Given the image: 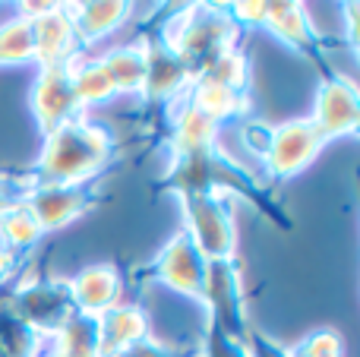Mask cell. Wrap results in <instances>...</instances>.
I'll return each mask as SVG.
<instances>
[{"mask_svg": "<svg viewBox=\"0 0 360 357\" xmlns=\"http://www.w3.org/2000/svg\"><path fill=\"white\" fill-rule=\"evenodd\" d=\"M13 263H16V253L6 250V247L0 244V285H4V282H6V275L13 272Z\"/></svg>", "mask_w": 360, "mask_h": 357, "instance_id": "cell-26", "label": "cell"}, {"mask_svg": "<svg viewBox=\"0 0 360 357\" xmlns=\"http://www.w3.org/2000/svg\"><path fill=\"white\" fill-rule=\"evenodd\" d=\"M149 278L158 285H168L177 294L202 301V282H205V257L196 250L190 234L180 228L174 238L165 244L158 259L149 266Z\"/></svg>", "mask_w": 360, "mask_h": 357, "instance_id": "cell-8", "label": "cell"}, {"mask_svg": "<svg viewBox=\"0 0 360 357\" xmlns=\"http://www.w3.org/2000/svg\"><path fill=\"white\" fill-rule=\"evenodd\" d=\"M313 124L323 130L326 139L354 136L360 126V92L348 76H326L316 92L313 108Z\"/></svg>", "mask_w": 360, "mask_h": 357, "instance_id": "cell-9", "label": "cell"}, {"mask_svg": "<svg viewBox=\"0 0 360 357\" xmlns=\"http://www.w3.org/2000/svg\"><path fill=\"white\" fill-rule=\"evenodd\" d=\"M114 158L111 130L76 117L44 136V149L25 187H79L92 183Z\"/></svg>", "mask_w": 360, "mask_h": 357, "instance_id": "cell-1", "label": "cell"}, {"mask_svg": "<svg viewBox=\"0 0 360 357\" xmlns=\"http://www.w3.org/2000/svg\"><path fill=\"white\" fill-rule=\"evenodd\" d=\"M218 136V124L212 117H205L202 111H196L193 105H186L177 111L174 117V133H171V155L184 158L193 152H205L215 145Z\"/></svg>", "mask_w": 360, "mask_h": 357, "instance_id": "cell-18", "label": "cell"}, {"mask_svg": "<svg viewBox=\"0 0 360 357\" xmlns=\"http://www.w3.org/2000/svg\"><path fill=\"white\" fill-rule=\"evenodd\" d=\"M41 234L44 231L38 228L35 215H32L29 209H25V202L16 196V200L6 206V212L0 215V244L13 253H22V250H29V247H35L38 240H41Z\"/></svg>", "mask_w": 360, "mask_h": 357, "instance_id": "cell-20", "label": "cell"}, {"mask_svg": "<svg viewBox=\"0 0 360 357\" xmlns=\"http://www.w3.org/2000/svg\"><path fill=\"white\" fill-rule=\"evenodd\" d=\"M105 73L111 76L114 89L127 95H143L146 89V70H149V51H146V38L130 44H117V48L105 51L98 57Z\"/></svg>", "mask_w": 360, "mask_h": 357, "instance_id": "cell-15", "label": "cell"}, {"mask_svg": "<svg viewBox=\"0 0 360 357\" xmlns=\"http://www.w3.org/2000/svg\"><path fill=\"white\" fill-rule=\"evenodd\" d=\"M186 105H193L196 111H202L205 117H212L218 126L224 120H234V117H243L250 111V95L247 92H237V89H228V86H215V82H205V79H196L184 95Z\"/></svg>", "mask_w": 360, "mask_h": 357, "instance_id": "cell-16", "label": "cell"}, {"mask_svg": "<svg viewBox=\"0 0 360 357\" xmlns=\"http://www.w3.org/2000/svg\"><path fill=\"white\" fill-rule=\"evenodd\" d=\"M35 25V63L48 67V63H67L76 54H82L79 41L73 32V19H70V4H54L48 13L32 19Z\"/></svg>", "mask_w": 360, "mask_h": 357, "instance_id": "cell-11", "label": "cell"}, {"mask_svg": "<svg viewBox=\"0 0 360 357\" xmlns=\"http://www.w3.org/2000/svg\"><path fill=\"white\" fill-rule=\"evenodd\" d=\"M202 304L212 316V326L221 329L228 339L247 342L253 332L247 320V301H243V282L237 259H212L205 263V282H202Z\"/></svg>", "mask_w": 360, "mask_h": 357, "instance_id": "cell-4", "label": "cell"}, {"mask_svg": "<svg viewBox=\"0 0 360 357\" xmlns=\"http://www.w3.org/2000/svg\"><path fill=\"white\" fill-rule=\"evenodd\" d=\"M329 139L323 136L316 124L310 117L288 120V124L272 126V143L266 152V168L272 171V177H294L326 149Z\"/></svg>", "mask_w": 360, "mask_h": 357, "instance_id": "cell-5", "label": "cell"}, {"mask_svg": "<svg viewBox=\"0 0 360 357\" xmlns=\"http://www.w3.org/2000/svg\"><path fill=\"white\" fill-rule=\"evenodd\" d=\"M146 51H149V70H146V89L143 95L149 101H177L193 86L186 67L177 60L174 51H168L158 35H143Z\"/></svg>", "mask_w": 360, "mask_h": 357, "instance_id": "cell-12", "label": "cell"}, {"mask_svg": "<svg viewBox=\"0 0 360 357\" xmlns=\"http://www.w3.org/2000/svg\"><path fill=\"white\" fill-rule=\"evenodd\" d=\"M117 357H180L177 351H171L168 345H162V342H155L152 335H146L143 342H136V345H130L127 351H120Z\"/></svg>", "mask_w": 360, "mask_h": 357, "instance_id": "cell-25", "label": "cell"}, {"mask_svg": "<svg viewBox=\"0 0 360 357\" xmlns=\"http://www.w3.org/2000/svg\"><path fill=\"white\" fill-rule=\"evenodd\" d=\"M133 6L124 0H111V4H70V19H73V32L79 48L101 41L105 35L117 32L120 25L130 19Z\"/></svg>", "mask_w": 360, "mask_h": 357, "instance_id": "cell-14", "label": "cell"}, {"mask_svg": "<svg viewBox=\"0 0 360 357\" xmlns=\"http://www.w3.org/2000/svg\"><path fill=\"white\" fill-rule=\"evenodd\" d=\"M32 114H35L41 136H51L63 124L82 117L73 95V82H70V60L38 67V79L32 86Z\"/></svg>", "mask_w": 360, "mask_h": 357, "instance_id": "cell-6", "label": "cell"}, {"mask_svg": "<svg viewBox=\"0 0 360 357\" xmlns=\"http://www.w3.org/2000/svg\"><path fill=\"white\" fill-rule=\"evenodd\" d=\"M70 301H73L76 313L86 316H105L111 307L120 304V291H124V278L114 263H95L67 278Z\"/></svg>", "mask_w": 360, "mask_h": 357, "instance_id": "cell-10", "label": "cell"}, {"mask_svg": "<svg viewBox=\"0 0 360 357\" xmlns=\"http://www.w3.org/2000/svg\"><path fill=\"white\" fill-rule=\"evenodd\" d=\"M35 60V25L25 16H13L0 25V67Z\"/></svg>", "mask_w": 360, "mask_h": 357, "instance_id": "cell-21", "label": "cell"}, {"mask_svg": "<svg viewBox=\"0 0 360 357\" xmlns=\"http://www.w3.org/2000/svg\"><path fill=\"white\" fill-rule=\"evenodd\" d=\"M262 29L275 32L285 44H291L294 51H307L310 54L316 48V32L310 25L304 4H266V19H262Z\"/></svg>", "mask_w": 360, "mask_h": 357, "instance_id": "cell-17", "label": "cell"}, {"mask_svg": "<svg viewBox=\"0 0 360 357\" xmlns=\"http://www.w3.org/2000/svg\"><path fill=\"white\" fill-rule=\"evenodd\" d=\"M70 82H73V95H76V105L82 108H92L101 105V101L114 98L117 89H114L111 76L105 73L98 57H86V54H76L70 60Z\"/></svg>", "mask_w": 360, "mask_h": 357, "instance_id": "cell-19", "label": "cell"}, {"mask_svg": "<svg viewBox=\"0 0 360 357\" xmlns=\"http://www.w3.org/2000/svg\"><path fill=\"white\" fill-rule=\"evenodd\" d=\"M19 200L35 215L38 228L48 234L73 225L82 212H89L98 200V190L92 183H79V187H22Z\"/></svg>", "mask_w": 360, "mask_h": 357, "instance_id": "cell-7", "label": "cell"}, {"mask_svg": "<svg viewBox=\"0 0 360 357\" xmlns=\"http://www.w3.org/2000/svg\"><path fill=\"white\" fill-rule=\"evenodd\" d=\"M237 32L240 29L234 25L228 6L190 4L165 22L158 38H162L165 48L177 54V60L190 73V79H199L218 57L237 48Z\"/></svg>", "mask_w": 360, "mask_h": 357, "instance_id": "cell-2", "label": "cell"}, {"mask_svg": "<svg viewBox=\"0 0 360 357\" xmlns=\"http://www.w3.org/2000/svg\"><path fill=\"white\" fill-rule=\"evenodd\" d=\"M16 196H19V193H10V190H6V183L0 181V215L6 212V206H10V202L16 200Z\"/></svg>", "mask_w": 360, "mask_h": 357, "instance_id": "cell-27", "label": "cell"}, {"mask_svg": "<svg viewBox=\"0 0 360 357\" xmlns=\"http://www.w3.org/2000/svg\"><path fill=\"white\" fill-rule=\"evenodd\" d=\"M184 231L196 244V250L212 259H231L237 250V225L234 212L228 206V196L221 193H184Z\"/></svg>", "mask_w": 360, "mask_h": 357, "instance_id": "cell-3", "label": "cell"}, {"mask_svg": "<svg viewBox=\"0 0 360 357\" xmlns=\"http://www.w3.org/2000/svg\"><path fill=\"white\" fill-rule=\"evenodd\" d=\"M285 357H345V342L335 329H316L297 345L285 348Z\"/></svg>", "mask_w": 360, "mask_h": 357, "instance_id": "cell-23", "label": "cell"}, {"mask_svg": "<svg viewBox=\"0 0 360 357\" xmlns=\"http://www.w3.org/2000/svg\"><path fill=\"white\" fill-rule=\"evenodd\" d=\"M101 326V357H117L130 345L149 335V316L139 304H117L105 316H98Z\"/></svg>", "mask_w": 360, "mask_h": 357, "instance_id": "cell-13", "label": "cell"}, {"mask_svg": "<svg viewBox=\"0 0 360 357\" xmlns=\"http://www.w3.org/2000/svg\"><path fill=\"white\" fill-rule=\"evenodd\" d=\"M199 79L205 82H215V86H228V89H237V92H250V60L247 54L237 48H231L228 54H221L209 70H205ZM196 82V79H193Z\"/></svg>", "mask_w": 360, "mask_h": 357, "instance_id": "cell-22", "label": "cell"}, {"mask_svg": "<svg viewBox=\"0 0 360 357\" xmlns=\"http://www.w3.org/2000/svg\"><path fill=\"white\" fill-rule=\"evenodd\" d=\"M243 143L250 145V152L259 158H266L269 152V143H272V126L262 124V120H250V124H243Z\"/></svg>", "mask_w": 360, "mask_h": 357, "instance_id": "cell-24", "label": "cell"}]
</instances>
